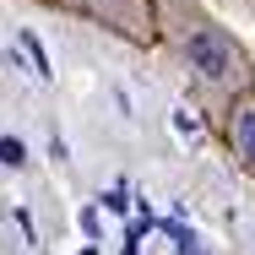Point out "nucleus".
Masks as SVG:
<instances>
[{
  "label": "nucleus",
  "mask_w": 255,
  "mask_h": 255,
  "mask_svg": "<svg viewBox=\"0 0 255 255\" xmlns=\"http://www.w3.org/2000/svg\"><path fill=\"white\" fill-rule=\"evenodd\" d=\"M190 65H196V76H201V82H217V87H234V82L245 76L239 49H234V44H228V33H217V27L190 33Z\"/></svg>",
  "instance_id": "obj_1"
},
{
  "label": "nucleus",
  "mask_w": 255,
  "mask_h": 255,
  "mask_svg": "<svg viewBox=\"0 0 255 255\" xmlns=\"http://www.w3.org/2000/svg\"><path fill=\"white\" fill-rule=\"evenodd\" d=\"M0 163H5V168H22V163H27V152H22L16 136H0Z\"/></svg>",
  "instance_id": "obj_4"
},
{
  "label": "nucleus",
  "mask_w": 255,
  "mask_h": 255,
  "mask_svg": "<svg viewBox=\"0 0 255 255\" xmlns=\"http://www.w3.org/2000/svg\"><path fill=\"white\" fill-rule=\"evenodd\" d=\"M22 49H27V60H33V71H38V76H49V54H44V44H38V33H27V27H22Z\"/></svg>",
  "instance_id": "obj_3"
},
{
  "label": "nucleus",
  "mask_w": 255,
  "mask_h": 255,
  "mask_svg": "<svg viewBox=\"0 0 255 255\" xmlns=\"http://www.w3.org/2000/svg\"><path fill=\"white\" fill-rule=\"evenodd\" d=\"M234 152L245 157V168H255V98L234 109Z\"/></svg>",
  "instance_id": "obj_2"
},
{
  "label": "nucleus",
  "mask_w": 255,
  "mask_h": 255,
  "mask_svg": "<svg viewBox=\"0 0 255 255\" xmlns=\"http://www.w3.org/2000/svg\"><path fill=\"white\" fill-rule=\"evenodd\" d=\"M103 206H109V212H125V206H130V190H125V185H120V190H109Z\"/></svg>",
  "instance_id": "obj_5"
}]
</instances>
